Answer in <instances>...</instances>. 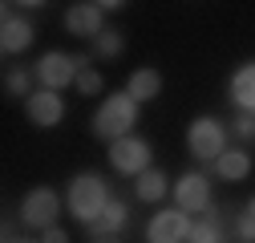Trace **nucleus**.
<instances>
[{"label":"nucleus","instance_id":"nucleus-1","mask_svg":"<svg viewBox=\"0 0 255 243\" xmlns=\"http://www.w3.org/2000/svg\"><path fill=\"white\" fill-rule=\"evenodd\" d=\"M89 126H93V134L106 138L110 146L122 142V138H130L134 126H138V102L126 94V89H118V94H110V98L98 106V114H93Z\"/></svg>","mask_w":255,"mask_h":243},{"label":"nucleus","instance_id":"nucleus-2","mask_svg":"<svg viewBox=\"0 0 255 243\" xmlns=\"http://www.w3.org/2000/svg\"><path fill=\"white\" fill-rule=\"evenodd\" d=\"M110 187H106V178L102 174H77V178H69V191H65V211L77 219V223H93L102 215V211L110 207Z\"/></svg>","mask_w":255,"mask_h":243},{"label":"nucleus","instance_id":"nucleus-3","mask_svg":"<svg viewBox=\"0 0 255 243\" xmlns=\"http://www.w3.org/2000/svg\"><path fill=\"white\" fill-rule=\"evenodd\" d=\"M186 150H190V158L215 166L223 154H227V126H223L219 118H211V114L195 118L186 126Z\"/></svg>","mask_w":255,"mask_h":243},{"label":"nucleus","instance_id":"nucleus-4","mask_svg":"<svg viewBox=\"0 0 255 243\" xmlns=\"http://www.w3.org/2000/svg\"><path fill=\"white\" fill-rule=\"evenodd\" d=\"M61 211H65V199H61L53 187H33L20 199V223L37 227V231H49V227H57Z\"/></svg>","mask_w":255,"mask_h":243},{"label":"nucleus","instance_id":"nucleus-5","mask_svg":"<svg viewBox=\"0 0 255 243\" xmlns=\"http://www.w3.org/2000/svg\"><path fill=\"white\" fill-rule=\"evenodd\" d=\"M77 73H81V61L69 57V53H57V49L37 61V81H41V89H53V94H61L65 85H73Z\"/></svg>","mask_w":255,"mask_h":243},{"label":"nucleus","instance_id":"nucleus-6","mask_svg":"<svg viewBox=\"0 0 255 243\" xmlns=\"http://www.w3.org/2000/svg\"><path fill=\"white\" fill-rule=\"evenodd\" d=\"M110 166L118 170V174H130V178H138V174H146L150 170V142L146 138H122V142H114L110 146Z\"/></svg>","mask_w":255,"mask_h":243},{"label":"nucleus","instance_id":"nucleus-7","mask_svg":"<svg viewBox=\"0 0 255 243\" xmlns=\"http://www.w3.org/2000/svg\"><path fill=\"white\" fill-rule=\"evenodd\" d=\"M190 215L178 207H166V211H154V219L146 223V243H186L190 235Z\"/></svg>","mask_w":255,"mask_h":243},{"label":"nucleus","instance_id":"nucleus-8","mask_svg":"<svg viewBox=\"0 0 255 243\" xmlns=\"http://www.w3.org/2000/svg\"><path fill=\"white\" fill-rule=\"evenodd\" d=\"M174 203H178V211H186V215H190V211H203V215H207V211H211V178L195 174V170L182 174L174 182Z\"/></svg>","mask_w":255,"mask_h":243},{"label":"nucleus","instance_id":"nucleus-9","mask_svg":"<svg viewBox=\"0 0 255 243\" xmlns=\"http://www.w3.org/2000/svg\"><path fill=\"white\" fill-rule=\"evenodd\" d=\"M24 114H28V122H33V126L49 130V126H57V122L65 118V98L53 94V89H37V94L24 102Z\"/></svg>","mask_w":255,"mask_h":243},{"label":"nucleus","instance_id":"nucleus-10","mask_svg":"<svg viewBox=\"0 0 255 243\" xmlns=\"http://www.w3.org/2000/svg\"><path fill=\"white\" fill-rule=\"evenodd\" d=\"M102 8L98 4H69L65 8V33H73V37H85V41H98L102 33H106V24H102Z\"/></svg>","mask_w":255,"mask_h":243},{"label":"nucleus","instance_id":"nucleus-11","mask_svg":"<svg viewBox=\"0 0 255 243\" xmlns=\"http://www.w3.org/2000/svg\"><path fill=\"white\" fill-rule=\"evenodd\" d=\"M227 98H231V106L239 114H255V61H243V65L231 73Z\"/></svg>","mask_w":255,"mask_h":243},{"label":"nucleus","instance_id":"nucleus-12","mask_svg":"<svg viewBox=\"0 0 255 243\" xmlns=\"http://www.w3.org/2000/svg\"><path fill=\"white\" fill-rule=\"evenodd\" d=\"M28 45H33V24H28L24 16H16V12H4V20H0V49H4L8 57H16Z\"/></svg>","mask_w":255,"mask_h":243},{"label":"nucleus","instance_id":"nucleus-13","mask_svg":"<svg viewBox=\"0 0 255 243\" xmlns=\"http://www.w3.org/2000/svg\"><path fill=\"white\" fill-rule=\"evenodd\" d=\"M126 94H130L138 106H142V102H154L158 94H162V73H158V69H146V65L134 69L130 81H126Z\"/></svg>","mask_w":255,"mask_h":243},{"label":"nucleus","instance_id":"nucleus-14","mask_svg":"<svg viewBox=\"0 0 255 243\" xmlns=\"http://www.w3.org/2000/svg\"><path fill=\"white\" fill-rule=\"evenodd\" d=\"M126 219H130V211H126L118 199H110V207H106L102 215L89 223V235H98V239H110V235H118V231L126 227Z\"/></svg>","mask_w":255,"mask_h":243},{"label":"nucleus","instance_id":"nucleus-15","mask_svg":"<svg viewBox=\"0 0 255 243\" xmlns=\"http://www.w3.org/2000/svg\"><path fill=\"white\" fill-rule=\"evenodd\" d=\"M215 174L223 182H243L251 174V154H247V150H227V154L215 162Z\"/></svg>","mask_w":255,"mask_h":243},{"label":"nucleus","instance_id":"nucleus-16","mask_svg":"<svg viewBox=\"0 0 255 243\" xmlns=\"http://www.w3.org/2000/svg\"><path fill=\"white\" fill-rule=\"evenodd\" d=\"M166 174L162 170H146V174H138L134 178V199L138 203H162L166 199Z\"/></svg>","mask_w":255,"mask_h":243},{"label":"nucleus","instance_id":"nucleus-17","mask_svg":"<svg viewBox=\"0 0 255 243\" xmlns=\"http://www.w3.org/2000/svg\"><path fill=\"white\" fill-rule=\"evenodd\" d=\"M33 77H37V69H24V65H12V69H4V94H12V98H33Z\"/></svg>","mask_w":255,"mask_h":243},{"label":"nucleus","instance_id":"nucleus-18","mask_svg":"<svg viewBox=\"0 0 255 243\" xmlns=\"http://www.w3.org/2000/svg\"><path fill=\"white\" fill-rule=\"evenodd\" d=\"M186 243H223V219L215 215V211H207L203 219H195V227H190Z\"/></svg>","mask_w":255,"mask_h":243},{"label":"nucleus","instance_id":"nucleus-19","mask_svg":"<svg viewBox=\"0 0 255 243\" xmlns=\"http://www.w3.org/2000/svg\"><path fill=\"white\" fill-rule=\"evenodd\" d=\"M93 53L106 57V61H114V57H122V53H126V37L118 33V28H106V33L93 41Z\"/></svg>","mask_w":255,"mask_h":243},{"label":"nucleus","instance_id":"nucleus-20","mask_svg":"<svg viewBox=\"0 0 255 243\" xmlns=\"http://www.w3.org/2000/svg\"><path fill=\"white\" fill-rule=\"evenodd\" d=\"M73 89H77L81 98H93V94H102V73L85 65V69L77 73V81H73Z\"/></svg>","mask_w":255,"mask_h":243},{"label":"nucleus","instance_id":"nucleus-21","mask_svg":"<svg viewBox=\"0 0 255 243\" xmlns=\"http://www.w3.org/2000/svg\"><path fill=\"white\" fill-rule=\"evenodd\" d=\"M235 231H239V239H243V243H255V199L243 207V215H239Z\"/></svg>","mask_w":255,"mask_h":243},{"label":"nucleus","instance_id":"nucleus-22","mask_svg":"<svg viewBox=\"0 0 255 243\" xmlns=\"http://www.w3.org/2000/svg\"><path fill=\"white\" fill-rule=\"evenodd\" d=\"M231 130H235L239 142H255V114H239V118L231 122Z\"/></svg>","mask_w":255,"mask_h":243},{"label":"nucleus","instance_id":"nucleus-23","mask_svg":"<svg viewBox=\"0 0 255 243\" xmlns=\"http://www.w3.org/2000/svg\"><path fill=\"white\" fill-rule=\"evenodd\" d=\"M41 243H69V235H65V231H61V227H49Z\"/></svg>","mask_w":255,"mask_h":243},{"label":"nucleus","instance_id":"nucleus-24","mask_svg":"<svg viewBox=\"0 0 255 243\" xmlns=\"http://www.w3.org/2000/svg\"><path fill=\"white\" fill-rule=\"evenodd\" d=\"M16 243H33V239H16Z\"/></svg>","mask_w":255,"mask_h":243},{"label":"nucleus","instance_id":"nucleus-25","mask_svg":"<svg viewBox=\"0 0 255 243\" xmlns=\"http://www.w3.org/2000/svg\"><path fill=\"white\" fill-rule=\"evenodd\" d=\"M98 243H114V239H98Z\"/></svg>","mask_w":255,"mask_h":243}]
</instances>
